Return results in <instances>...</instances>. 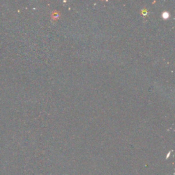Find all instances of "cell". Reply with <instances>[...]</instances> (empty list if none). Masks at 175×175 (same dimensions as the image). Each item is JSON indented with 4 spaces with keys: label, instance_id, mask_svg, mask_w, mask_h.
<instances>
[{
    "label": "cell",
    "instance_id": "1",
    "mask_svg": "<svg viewBox=\"0 0 175 175\" xmlns=\"http://www.w3.org/2000/svg\"><path fill=\"white\" fill-rule=\"evenodd\" d=\"M163 17L164 18V19H167V18H168V16H169V14H168V12H164V13L163 14Z\"/></svg>",
    "mask_w": 175,
    "mask_h": 175
}]
</instances>
